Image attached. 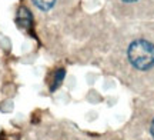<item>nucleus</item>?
I'll use <instances>...</instances> for the list:
<instances>
[{
    "instance_id": "obj_2",
    "label": "nucleus",
    "mask_w": 154,
    "mask_h": 140,
    "mask_svg": "<svg viewBox=\"0 0 154 140\" xmlns=\"http://www.w3.org/2000/svg\"><path fill=\"white\" fill-rule=\"evenodd\" d=\"M17 23L22 26V27H29L30 23H32V16L26 7H20L19 9V14H17Z\"/></svg>"
},
{
    "instance_id": "obj_3",
    "label": "nucleus",
    "mask_w": 154,
    "mask_h": 140,
    "mask_svg": "<svg viewBox=\"0 0 154 140\" xmlns=\"http://www.w3.org/2000/svg\"><path fill=\"white\" fill-rule=\"evenodd\" d=\"M33 3H34V6H36L37 9L47 11V10H50V9L54 6L56 0H33Z\"/></svg>"
},
{
    "instance_id": "obj_6",
    "label": "nucleus",
    "mask_w": 154,
    "mask_h": 140,
    "mask_svg": "<svg viewBox=\"0 0 154 140\" xmlns=\"http://www.w3.org/2000/svg\"><path fill=\"white\" fill-rule=\"evenodd\" d=\"M124 2H128V3H131V2H137V0H124Z\"/></svg>"
},
{
    "instance_id": "obj_4",
    "label": "nucleus",
    "mask_w": 154,
    "mask_h": 140,
    "mask_svg": "<svg viewBox=\"0 0 154 140\" xmlns=\"http://www.w3.org/2000/svg\"><path fill=\"white\" fill-rule=\"evenodd\" d=\"M63 77H64V70H57V72L54 73V83L51 86V90H56L59 86H60Z\"/></svg>"
},
{
    "instance_id": "obj_5",
    "label": "nucleus",
    "mask_w": 154,
    "mask_h": 140,
    "mask_svg": "<svg viewBox=\"0 0 154 140\" xmlns=\"http://www.w3.org/2000/svg\"><path fill=\"white\" fill-rule=\"evenodd\" d=\"M150 130H151V135H153V137H154V120L151 122V127H150Z\"/></svg>"
},
{
    "instance_id": "obj_1",
    "label": "nucleus",
    "mask_w": 154,
    "mask_h": 140,
    "mask_svg": "<svg viewBox=\"0 0 154 140\" xmlns=\"http://www.w3.org/2000/svg\"><path fill=\"white\" fill-rule=\"evenodd\" d=\"M127 56L133 67L149 70L154 66V45L143 39L134 40L127 50Z\"/></svg>"
}]
</instances>
